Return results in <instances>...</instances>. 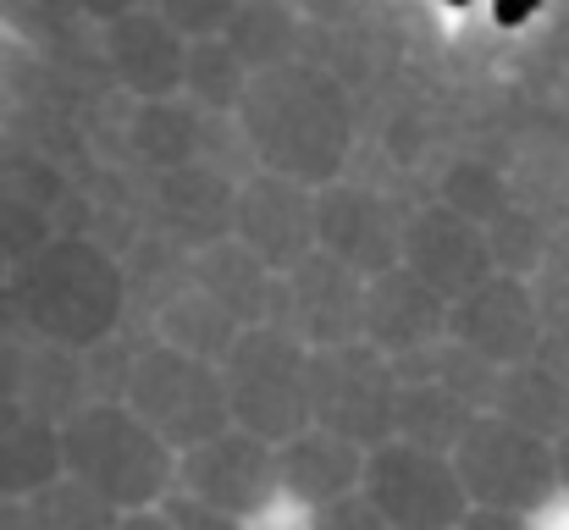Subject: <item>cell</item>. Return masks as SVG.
<instances>
[{
  "label": "cell",
  "instance_id": "1",
  "mask_svg": "<svg viewBox=\"0 0 569 530\" xmlns=\"http://www.w3.org/2000/svg\"><path fill=\"white\" fill-rule=\"evenodd\" d=\"M61 464L122 514L161 509L178 487V453L128 403H89L72 414L61 426Z\"/></svg>",
  "mask_w": 569,
  "mask_h": 530
},
{
  "label": "cell",
  "instance_id": "2",
  "mask_svg": "<svg viewBox=\"0 0 569 530\" xmlns=\"http://www.w3.org/2000/svg\"><path fill=\"white\" fill-rule=\"evenodd\" d=\"M122 277L89 249H56L17 277L22 327L61 349H94L122 332Z\"/></svg>",
  "mask_w": 569,
  "mask_h": 530
},
{
  "label": "cell",
  "instance_id": "3",
  "mask_svg": "<svg viewBox=\"0 0 569 530\" xmlns=\"http://www.w3.org/2000/svg\"><path fill=\"white\" fill-rule=\"evenodd\" d=\"M232 426L282 448L310 431V349L277 327H243L221 359Z\"/></svg>",
  "mask_w": 569,
  "mask_h": 530
},
{
  "label": "cell",
  "instance_id": "4",
  "mask_svg": "<svg viewBox=\"0 0 569 530\" xmlns=\"http://www.w3.org/2000/svg\"><path fill=\"white\" fill-rule=\"evenodd\" d=\"M122 403H128L172 453H189V448L221 437V431L232 426L227 387H221V364H204V359L167 349V343H144V349H139Z\"/></svg>",
  "mask_w": 569,
  "mask_h": 530
},
{
  "label": "cell",
  "instance_id": "5",
  "mask_svg": "<svg viewBox=\"0 0 569 530\" xmlns=\"http://www.w3.org/2000/svg\"><path fill=\"white\" fill-rule=\"evenodd\" d=\"M453 470L470 492V509H503V514L537 520L559 498L553 442H542L498 414H476V426L453 448Z\"/></svg>",
  "mask_w": 569,
  "mask_h": 530
},
{
  "label": "cell",
  "instance_id": "6",
  "mask_svg": "<svg viewBox=\"0 0 569 530\" xmlns=\"http://www.w3.org/2000/svg\"><path fill=\"white\" fill-rule=\"evenodd\" d=\"M392 414H398V376L381 349L338 343V349H310V420L332 437L360 442L366 453L392 442Z\"/></svg>",
  "mask_w": 569,
  "mask_h": 530
},
{
  "label": "cell",
  "instance_id": "7",
  "mask_svg": "<svg viewBox=\"0 0 569 530\" xmlns=\"http://www.w3.org/2000/svg\"><path fill=\"white\" fill-rule=\"evenodd\" d=\"M360 492L377 503L392 530H459V520L470 514V492H465L453 459L409 448L398 437L366 453Z\"/></svg>",
  "mask_w": 569,
  "mask_h": 530
},
{
  "label": "cell",
  "instance_id": "8",
  "mask_svg": "<svg viewBox=\"0 0 569 530\" xmlns=\"http://www.w3.org/2000/svg\"><path fill=\"white\" fill-rule=\"evenodd\" d=\"M172 492H189V498L232 514V520H254V514H266L282 498L277 448L249 437V431H238V426H227L221 437L178 453V487Z\"/></svg>",
  "mask_w": 569,
  "mask_h": 530
},
{
  "label": "cell",
  "instance_id": "9",
  "mask_svg": "<svg viewBox=\"0 0 569 530\" xmlns=\"http://www.w3.org/2000/svg\"><path fill=\"white\" fill-rule=\"evenodd\" d=\"M271 327L305 349H338L366 338V277L332 254H310L277 288Z\"/></svg>",
  "mask_w": 569,
  "mask_h": 530
},
{
  "label": "cell",
  "instance_id": "10",
  "mask_svg": "<svg viewBox=\"0 0 569 530\" xmlns=\"http://www.w3.org/2000/svg\"><path fill=\"white\" fill-rule=\"evenodd\" d=\"M448 338L465 349L487 353L492 364H526L537 359L542 343V316L537 299L520 277H487L481 288H470L465 299H453L448 310Z\"/></svg>",
  "mask_w": 569,
  "mask_h": 530
},
{
  "label": "cell",
  "instance_id": "11",
  "mask_svg": "<svg viewBox=\"0 0 569 530\" xmlns=\"http://www.w3.org/2000/svg\"><path fill=\"white\" fill-rule=\"evenodd\" d=\"M448 299L426 288L409 266H392L366 282V343L387 359L415 349H437L448 338Z\"/></svg>",
  "mask_w": 569,
  "mask_h": 530
},
{
  "label": "cell",
  "instance_id": "12",
  "mask_svg": "<svg viewBox=\"0 0 569 530\" xmlns=\"http://www.w3.org/2000/svg\"><path fill=\"white\" fill-rule=\"evenodd\" d=\"M277 464H282V498H293L310 514L349 498V492H360V481H366V448L349 442V437H332L321 426L282 442Z\"/></svg>",
  "mask_w": 569,
  "mask_h": 530
},
{
  "label": "cell",
  "instance_id": "13",
  "mask_svg": "<svg viewBox=\"0 0 569 530\" xmlns=\"http://www.w3.org/2000/svg\"><path fill=\"white\" fill-rule=\"evenodd\" d=\"M11 398L44 426H67L72 414H83L94 403L78 349H61V343H44V338L28 343L22 364H17V381H11Z\"/></svg>",
  "mask_w": 569,
  "mask_h": 530
},
{
  "label": "cell",
  "instance_id": "14",
  "mask_svg": "<svg viewBox=\"0 0 569 530\" xmlns=\"http://www.w3.org/2000/svg\"><path fill=\"white\" fill-rule=\"evenodd\" d=\"M409 271L453 304V299H465L470 288H481V282L492 277V249H487L470 227H459L453 216H448V221L437 216V227H420V232H415V243H409Z\"/></svg>",
  "mask_w": 569,
  "mask_h": 530
},
{
  "label": "cell",
  "instance_id": "15",
  "mask_svg": "<svg viewBox=\"0 0 569 530\" xmlns=\"http://www.w3.org/2000/svg\"><path fill=\"white\" fill-rule=\"evenodd\" d=\"M193 288L210 293L238 327H271L282 277L266 271L249 249H221V243H216V249L193 266Z\"/></svg>",
  "mask_w": 569,
  "mask_h": 530
},
{
  "label": "cell",
  "instance_id": "16",
  "mask_svg": "<svg viewBox=\"0 0 569 530\" xmlns=\"http://www.w3.org/2000/svg\"><path fill=\"white\" fill-rule=\"evenodd\" d=\"M498 420L542 437V442H559L569 431V381L553 376L548 364L526 359V364H509L503 381H498V403H492Z\"/></svg>",
  "mask_w": 569,
  "mask_h": 530
},
{
  "label": "cell",
  "instance_id": "17",
  "mask_svg": "<svg viewBox=\"0 0 569 530\" xmlns=\"http://www.w3.org/2000/svg\"><path fill=\"white\" fill-rule=\"evenodd\" d=\"M56 476H67V464H61V426H44L28 409L17 420H6L0 426V498L6 503H28Z\"/></svg>",
  "mask_w": 569,
  "mask_h": 530
},
{
  "label": "cell",
  "instance_id": "18",
  "mask_svg": "<svg viewBox=\"0 0 569 530\" xmlns=\"http://www.w3.org/2000/svg\"><path fill=\"white\" fill-rule=\"evenodd\" d=\"M476 426V409L459 403L442 381H415V387H398V414H392V437L409 442V448H426V453H448L465 442V431Z\"/></svg>",
  "mask_w": 569,
  "mask_h": 530
},
{
  "label": "cell",
  "instance_id": "19",
  "mask_svg": "<svg viewBox=\"0 0 569 530\" xmlns=\"http://www.w3.org/2000/svg\"><path fill=\"white\" fill-rule=\"evenodd\" d=\"M238 332H243V327H238L210 293L189 288V293H178V299L156 316L150 343H167V349L193 353V359H204V364H221L227 349L238 343Z\"/></svg>",
  "mask_w": 569,
  "mask_h": 530
},
{
  "label": "cell",
  "instance_id": "20",
  "mask_svg": "<svg viewBox=\"0 0 569 530\" xmlns=\"http://www.w3.org/2000/svg\"><path fill=\"white\" fill-rule=\"evenodd\" d=\"M28 526L33 530H117L122 509H111L94 487H83L78 476H56L44 492H33L22 503Z\"/></svg>",
  "mask_w": 569,
  "mask_h": 530
},
{
  "label": "cell",
  "instance_id": "21",
  "mask_svg": "<svg viewBox=\"0 0 569 530\" xmlns=\"http://www.w3.org/2000/svg\"><path fill=\"white\" fill-rule=\"evenodd\" d=\"M431 381H442L459 403H470L476 414H492L498 403V381H503V364H492L487 353L465 349V343H437V364H431Z\"/></svg>",
  "mask_w": 569,
  "mask_h": 530
},
{
  "label": "cell",
  "instance_id": "22",
  "mask_svg": "<svg viewBox=\"0 0 569 530\" xmlns=\"http://www.w3.org/2000/svg\"><path fill=\"white\" fill-rule=\"evenodd\" d=\"M310 530H392V526L381 520V509L366 492H349V498L316 509V514H310Z\"/></svg>",
  "mask_w": 569,
  "mask_h": 530
},
{
  "label": "cell",
  "instance_id": "23",
  "mask_svg": "<svg viewBox=\"0 0 569 530\" xmlns=\"http://www.w3.org/2000/svg\"><path fill=\"white\" fill-rule=\"evenodd\" d=\"M167 520L178 530H243V520H232V514H221V509H210V503H199L189 492H167Z\"/></svg>",
  "mask_w": 569,
  "mask_h": 530
},
{
  "label": "cell",
  "instance_id": "24",
  "mask_svg": "<svg viewBox=\"0 0 569 530\" xmlns=\"http://www.w3.org/2000/svg\"><path fill=\"white\" fill-rule=\"evenodd\" d=\"M459 530H537L531 514H503V509H470Z\"/></svg>",
  "mask_w": 569,
  "mask_h": 530
},
{
  "label": "cell",
  "instance_id": "25",
  "mask_svg": "<svg viewBox=\"0 0 569 530\" xmlns=\"http://www.w3.org/2000/svg\"><path fill=\"white\" fill-rule=\"evenodd\" d=\"M117 530H178V526L167 520V509H139V514H122Z\"/></svg>",
  "mask_w": 569,
  "mask_h": 530
},
{
  "label": "cell",
  "instance_id": "26",
  "mask_svg": "<svg viewBox=\"0 0 569 530\" xmlns=\"http://www.w3.org/2000/svg\"><path fill=\"white\" fill-rule=\"evenodd\" d=\"M553 476H559V498H569V431L553 442Z\"/></svg>",
  "mask_w": 569,
  "mask_h": 530
}]
</instances>
